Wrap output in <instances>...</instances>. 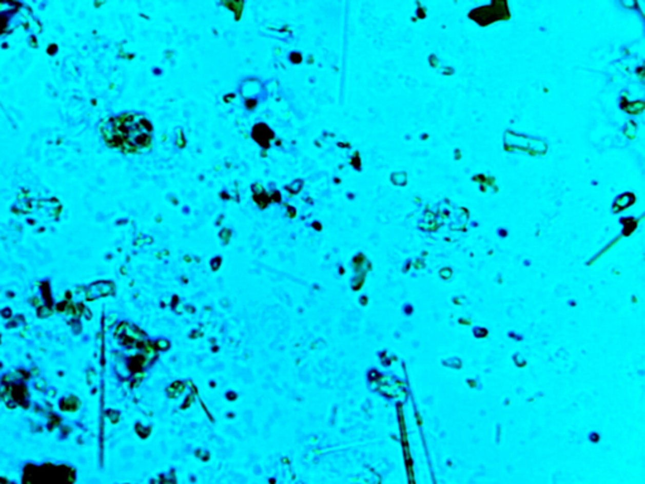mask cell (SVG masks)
<instances>
[{
  "label": "cell",
  "instance_id": "obj_1",
  "mask_svg": "<svg viewBox=\"0 0 645 484\" xmlns=\"http://www.w3.org/2000/svg\"><path fill=\"white\" fill-rule=\"evenodd\" d=\"M150 131L151 126L148 120L134 115H125L107 121V128L102 132L107 143L131 153L149 145Z\"/></svg>",
  "mask_w": 645,
  "mask_h": 484
}]
</instances>
